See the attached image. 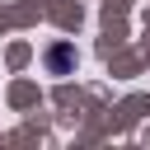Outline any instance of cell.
<instances>
[{
  "label": "cell",
  "instance_id": "obj_1",
  "mask_svg": "<svg viewBox=\"0 0 150 150\" xmlns=\"http://www.w3.org/2000/svg\"><path fill=\"white\" fill-rule=\"evenodd\" d=\"M47 61H52V70L61 75V70H70V61H75V56H70V47H56V52H52Z\"/></svg>",
  "mask_w": 150,
  "mask_h": 150
}]
</instances>
